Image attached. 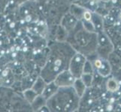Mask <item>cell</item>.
Instances as JSON below:
<instances>
[{
    "mask_svg": "<svg viewBox=\"0 0 121 112\" xmlns=\"http://www.w3.org/2000/svg\"><path fill=\"white\" fill-rule=\"evenodd\" d=\"M45 81L42 78H39L38 80L36 81L35 84L34 85L33 87H36V88H33L32 90L35 91V92L38 94V95H41V93H43V91L45 88Z\"/></svg>",
    "mask_w": 121,
    "mask_h": 112,
    "instance_id": "6da1fadb",
    "label": "cell"
},
{
    "mask_svg": "<svg viewBox=\"0 0 121 112\" xmlns=\"http://www.w3.org/2000/svg\"><path fill=\"white\" fill-rule=\"evenodd\" d=\"M107 87H108V90H109L110 91H115L118 88V85L114 79L111 78V79H110L108 81Z\"/></svg>",
    "mask_w": 121,
    "mask_h": 112,
    "instance_id": "7a4b0ae2",
    "label": "cell"
},
{
    "mask_svg": "<svg viewBox=\"0 0 121 112\" xmlns=\"http://www.w3.org/2000/svg\"><path fill=\"white\" fill-rule=\"evenodd\" d=\"M83 17H84V19L86 21H90L91 19V14L90 12H85V13L83 14Z\"/></svg>",
    "mask_w": 121,
    "mask_h": 112,
    "instance_id": "3957f363",
    "label": "cell"
},
{
    "mask_svg": "<svg viewBox=\"0 0 121 112\" xmlns=\"http://www.w3.org/2000/svg\"><path fill=\"white\" fill-rule=\"evenodd\" d=\"M95 67H96L100 68V67H102V62L100 61L99 60L95 61Z\"/></svg>",
    "mask_w": 121,
    "mask_h": 112,
    "instance_id": "277c9868",
    "label": "cell"
},
{
    "mask_svg": "<svg viewBox=\"0 0 121 112\" xmlns=\"http://www.w3.org/2000/svg\"><path fill=\"white\" fill-rule=\"evenodd\" d=\"M103 1H105V2H108V0H103Z\"/></svg>",
    "mask_w": 121,
    "mask_h": 112,
    "instance_id": "5b68a950",
    "label": "cell"
}]
</instances>
